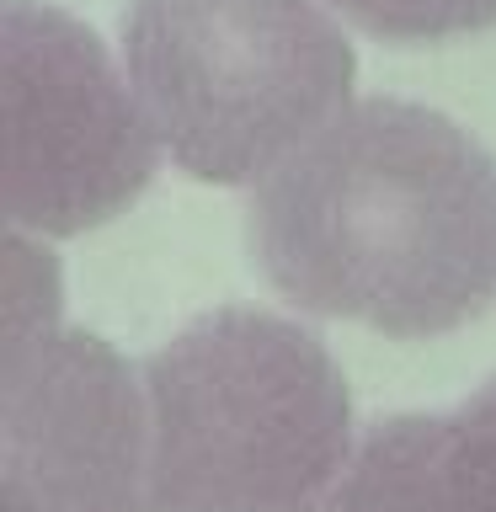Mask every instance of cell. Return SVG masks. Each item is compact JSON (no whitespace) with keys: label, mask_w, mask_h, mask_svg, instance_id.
<instances>
[{"label":"cell","mask_w":496,"mask_h":512,"mask_svg":"<svg viewBox=\"0 0 496 512\" xmlns=\"http://www.w3.org/2000/svg\"><path fill=\"white\" fill-rule=\"evenodd\" d=\"M139 379L150 512H326L358 454L342 363L288 315H198Z\"/></svg>","instance_id":"obj_2"},{"label":"cell","mask_w":496,"mask_h":512,"mask_svg":"<svg viewBox=\"0 0 496 512\" xmlns=\"http://www.w3.org/2000/svg\"><path fill=\"white\" fill-rule=\"evenodd\" d=\"M59 331V267L38 235L11 230L6 240V347L16 352Z\"/></svg>","instance_id":"obj_8"},{"label":"cell","mask_w":496,"mask_h":512,"mask_svg":"<svg viewBox=\"0 0 496 512\" xmlns=\"http://www.w3.org/2000/svg\"><path fill=\"white\" fill-rule=\"evenodd\" d=\"M0 512H150L144 379L91 331L0 352Z\"/></svg>","instance_id":"obj_5"},{"label":"cell","mask_w":496,"mask_h":512,"mask_svg":"<svg viewBox=\"0 0 496 512\" xmlns=\"http://www.w3.org/2000/svg\"><path fill=\"white\" fill-rule=\"evenodd\" d=\"M0 123L6 224L38 240L118 219L166 155L128 70L91 27L43 0H6L0 11Z\"/></svg>","instance_id":"obj_4"},{"label":"cell","mask_w":496,"mask_h":512,"mask_svg":"<svg viewBox=\"0 0 496 512\" xmlns=\"http://www.w3.org/2000/svg\"><path fill=\"white\" fill-rule=\"evenodd\" d=\"M123 70L160 150L208 187H256L352 107L331 0H134Z\"/></svg>","instance_id":"obj_3"},{"label":"cell","mask_w":496,"mask_h":512,"mask_svg":"<svg viewBox=\"0 0 496 512\" xmlns=\"http://www.w3.org/2000/svg\"><path fill=\"white\" fill-rule=\"evenodd\" d=\"M331 11L384 43H448L496 27V0H331Z\"/></svg>","instance_id":"obj_7"},{"label":"cell","mask_w":496,"mask_h":512,"mask_svg":"<svg viewBox=\"0 0 496 512\" xmlns=\"http://www.w3.org/2000/svg\"><path fill=\"white\" fill-rule=\"evenodd\" d=\"M246 246L294 310L464 331L496 304V155L438 107L363 96L251 187Z\"/></svg>","instance_id":"obj_1"},{"label":"cell","mask_w":496,"mask_h":512,"mask_svg":"<svg viewBox=\"0 0 496 512\" xmlns=\"http://www.w3.org/2000/svg\"><path fill=\"white\" fill-rule=\"evenodd\" d=\"M326 512H496V379L448 411L374 422Z\"/></svg>","instance_id":"obj_6"}]
</instances>
